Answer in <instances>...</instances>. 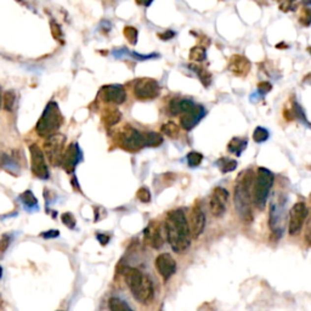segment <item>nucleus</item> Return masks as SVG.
I'll return each mask as SVG.
<instances>
[{
    "mask_svg": "<svg viewBox=\"0 0 311 311\" xmlns=\"http://www.w3.org/2000/svg\"><path fill=\"white\" fill-rule=\"evenodd\" d=\"M145 146L149 147H158L163 144V136L156 131H149L145 133Z\"/></svg>",
    "mask_w": 311,
    "mask_h": 311,
    "instance_id": "22",
    "label": "nucleus"
},
{
    "mask_svg": "<svg viewBox=\"0 0 311 311\" xmlns=\"http://www.w3.org/2000/svg\"><path fill=\"white\" fill-rule=\"evenodd\" d=\"M60 235V232L58 230H50V231H46L41 233V237L44 238H54V237H58Z\"/></svg>",
    "mask_w": 311,
    "mask_h": 311,
    "instance_id": "41",
    "label": "nucleus"
},
{
    "mask_svg": "<svg viewBox=\"0 0 311 311\" xmlns=\"http://www.w3.org/2000/svg\"><path fill=\"white\" fill-rule=\"evenodd\" d=\"M15 102H16V96H15L14 92H6L4 95V107L5 110L11 112L14 110Z\"/></svg>",
    "mask_w": 311,
    "mask_h": 311,
    "instance_id": "30",
    "label": "nucleus"
},
{
    "mask_svg": "<svg viewBox=\"0 0 311 311\" xmlns=\"http://www.w3.org/2000/svg\"><path fill=\"white\" fill-rule=\"evenodd\" d=\"M136 4L139 5H144V6H150L151 5V2L154 1V0H135Z\"/></svg>",
    "mask_w": 311,
    "mask_h": 311,
    "instance_id": "44",
    "label": "nucleus"
},
{
    "mask_svg": "<svg viewBox=\"0 0 311 311\" xmlns=\"http://www.w3.org/2000/svg\"><path fill=\"white\" fill-rule=\"evenodd\" d=\"M175 37V32L173 31H167L164 33H158V38L162 39V40H169V39Z\"/></svg>",
    "mask_w": 311,
    "mask_h": 311,
    "instance_id": "40",
    "label": "nucleus"
},
{
    "mask_svg": "<svg viewBox=\"0 0 311 311\" xmlns=\"http://www.w3.org/2000/svg\"><path fill=\"white\" fill-rule=\"evenodd\" d=\"M300 23H302L303 26H309L310 25L311 23V10L310 9L304 10L302 17H300Z\"/></svg>",
    "mask_w": 311,
    "mask_h": 311,
    "instance_id": "35",
    "label": "nucleus"
},
{
    "mask_svg": "<svg viewBox=\"0 0 311 311\" xmlns=\"http://www.w3.org/2000/svg\"><path fill=\"white\" fill-rule=\"evenodd\" d=\"M206 116V110H204L203 106L201 105H194L193 108H191L187 112L183 113L180 117V124L185 130H191L193 129L197 124L199 123L203 117Z\"/></svg>",
    "mask_w": 311,
    "mask_h": 311,
    "instance_id": "15",
    "label": "nucleus"
},
{
    "mask_svg": "<svg viewBox=\"0 0 311 311\" xmlns=\"http://www.w3.org/2000/svg\"><path fill=\"white\" fill-rule=\"evenodd\" d=\"M124 280L131 294L140 303H149L154 298V284L147 275L134 268L124 270Z\"/></svg>",
    "mask_w": 311,
    "mask_h": 311,
    "instance_id": "2",
    "label": "nucleus"
},
{
    "mask_svg": "<svg viewBox=\"0 0 311 311\" xmlns=\"http://www.w3.org/2000/svg\"><path fill=\"white\" fill-rule=\"evenodd\" d=\"M82 159V151H80L79 145L76 144V142H72L67 150H64L63 158H62V163L61 165L64 168L67 173H72L76 167L78 165V163Z\"/></svg>",
    "mask_w": 311,
    "mask_h": 311,
    "instance_id": "13",
    "label": "nucleus"
},
{
    "mask_svg": "<svg viewBox=\"0 0 311 311\" xmlns=\"http://www.w3.org/2000/svg\"><path fill=\"white\" fill-rule=\"evenodd\" d=\"M218 164L220 165V169H221L222 173L232 172V170H235L236 167H237V162H236V160L227 159V158H221V159H219Z\"/></svg>",
    "mask_w": 311,
    "mask_h": 311,
    "instance_id": "27",
    "label": "nucleus"
},
{
    "mask_svg": "<svg viewBox=\"0 0 311 311\" xmlns=\"http://www.w3.org/2000/svg\"><path fill=\"white\" fill-rule=\"evenodd\" d=\"M51 32H53L54 37H55V39H58V40L62 37L61 30H60L59 26L56 25L55 21H51Z\"/></svg>",
    "mask_w": 311,
    "mask_h": 311,
    "instance_id": "39",
    "label": "nucleus"
},
{
    "mask_svg": "<svg viewBox=\"0 0 311 311\" xmlns=\"http://www.w3.org/2000/svg\"><path fill=\"white\" fill-rule=\"evenodd\" d=\"M194 103L192 100L188 98H173L168 105V111L170 115H183V113L187 112L191 108H193Z\"/></svg>",
    "mask_w": 311,
    "mask_h": 311,
    "instance_id": "18",
    "label": "nucleus"
},
{
    "mask_svg": "<svg viewBox=\"0 0 311 311\" xmlns=\"http://www.w3.org/2000/svg\"><path fill=\"white\" fill-rule=\"evenodd\" d=\"M119 146L122 149L126 150L129 152H137L145 147V136L136 129L131 126H126L124 130H122L117 137Z\"/></svg>",
    "mask_w": 311,
    "mask_h": 311,
    "instance_id": "7",
    "label": "nucleus"
},
{
    "mask_svg": "<svg viewBox=\"0 0 311 311\" xmlns=\"http://www.w3.org/2000/svg\"><path fill=\"white\" fill-rule=\"evenodd\" d=\"M1 274H2V269H1V266H0V277H1Z\"/></svg>",
    "mask_w": 311,
    "mask_h": 311,
    "instance_id": "46",
    "label": "nucleus"
},
{
    "mask_svg": "<svg viewBox=\"0 0 311 311\" xmlns=\"http://www.w3.org/2000/svg\"><path fill=\"white\" fill-rule=\"evenodd\" d=\"M100 96L105 102L122 105L126 100V93L122 85H106L101 89Z\"/></svg>",
    "mask_w": 311,
    "mask_h": 311,
    "instance_id": "14",
    "label": "nucleus"
},
{
    "mask_svg": "<svg viewBox=\"0 0 311 311\" xmlns=\"http://www.w3.org/2000/svg\"><path fill=\"white\" fill-rule=\"evenodd\" d=\"M246 147H247V140L241 139V137H233L231 141H230L227 149H229V151L231 154L240 156L242 154V151H245Z\"/></svg>",
    "mask_w": 311,
    "mask_h": 311,
    "instance_id": "21",
    "label": "nucleus"
},
{
    "mask_svg": "<svg viewBox=\"0 0 311 311\" xmlns=\"http://www.w3.org/2000/svg\"><path fill=\"white\" fill-rule=\"evenodd\" d=\"M63 123V117H62L61 110L55 101H50L46 105L43 115L39 118L35 130L39 136H50L56 134V131L61 128Z\"/></svg>",
    "mask_w": 311,
    "mask_h": 311,
    "instance_id": "3",
    "label": "nucleus"
},
{
    "mask_svg": "<svg viewBox=\"0 0 311 311\" xmlns=\"http://www.w3.org/2000/svg\"><path fill=\"white\" fill-rule=\"evenodd\" d=\"M61 220H62V222L66 225V226L71 227V229H73V227L76 226V219H74V217L71 213L62 214Z\"/></svg>",
    "mask_w": 311,
    "mask_h": 311,
    "instance_id": "34",
    "label": "nucleus"
},
{
    "mask_svg": "<svg viewBox=\"0 0 311 311\" xmlns=\"http://www.w3.org/2000/svg\"><path fill=\"white\" fill-rule=\"evenodd\" d=\"M309 51H310V54H311V48H309Z\"/></svg>",
    "mask_w": 311,
    "mask_h": 311,
    "instance_id": "47",
    "label": "nucleus"
},
{
    "mask_svg": "<svg viewBox=\"0 0 311 311\" xmlns=\"http://www.w3.org/2000/svg\"><path fill=\"white\" fill-rule=\"evenodd\" d=\"M64 142H66V137L60 133L48 136V139L44 142V152H45L46 158L55 167L62 163L64 154Z\"/></svg>",
    "mask_w": 311,
    "mask_h": 311,
    "instance_id": "6",
    "label": "nucleus"
},
{
    "mask_svg": "<svg viewBox=\"0 0 311 311\" xmlns=\"http://www.w3.org/2000/svg\"><path fill=\"white\" fill-rule=\"evenodd\" d=\"M31 152V164H32V172L37 178L46 180L49 179V169L45 160V155L41 151L40 147L37 144H32L30 146Z\"/></svg>",
    "mask_w": 311,
    "mask_h": 311,
    "instance_id": "8",
    "label": "nucleus"
},
{
    "mask_svg": "<svg viewBox=\"0 0 311 311\" xmlns=\"http://www.w3.org/2000/svg\"><path fill=\"white\" fill-rule=\"evenodd\" d=\"M151 245L152 247L155 248H160L164 243V241L167 240V233H165V227L163 226V229L158 227V229H155L151 233Z\"/></svg>",
    "mask_w": 311,
    "mask_h": 311,
    "instance_id": "20",
    "label": "nucleus"
},
{
    "mask_svg": "<svg viewBox=\"0 0 311 311\" xmlns=\"http://www.w3.org/2000/svg\"><path fill=\"white\" fill-rule=\"evenodd\" d=\"M274 174L265 168H259L253 186V202L258 209H264L266 206L269 193L274 185Z\"/></svg>",
    "mask_w": 311,
    "mask_h": 311,
    "instance_id": "5",
    "label": "nucleus"
},
{
    "mask_svg": "<svg viewBox=\"0 0 311 311\" xmlns=\"http://www.w3.org/2000/svg\"><path fill=\"white\" fill-rule=\"evenodd\" d=\"M202 160H203V156L199 154V152L192 151L187 155V163L190 167H198L202 163Z\"/></svg>",
    "mask_w": 311,
    "mask_h": 311,
    "instance_id": "31",
    "label": "nucleus"
},
{
    "mask_svg": "<svg viewBox=\"0 0 311 311\" xmlns=\"http://www.w3.org/2000/svg\"><path fill=\"white\" fill-rule=\"evenodd\" d=\"M295 0H280V6H281V9L283 10V11H289V10H292L293 7V4H294Z\"/></svg>",
    "mask_w": 311,
    "mask_h": 311,
    "instance_id": "37",
    "label": "nucleus"
},
{
    "mask_svg": "<svg viewBox=\"0 0 311 311\" xmlns=\"http://www.w3.org/2000/svg\"><path fill=\"white\" fill-rule=\"evenodd\" d=\"M97 240L100 241V243L102 246H105L106 243L110 241V238H108V236H105V235H97Z\"/></svg>",
    "mask_w": 311,
    "mask_h": 311,
    "instance_id": "43",
    "label": "nucleus"
},
{
    "mask_svg": "<svg viewBox=\"0 0 311 311\" xmlns=\"http://www.w3.org/2000/svg\"><path fill=\"white\" fill-rule=\"evenodd\" d=\"M131 55H133L134 58L137 59V60H149V59L158 58L157 54H154V55H147V56H145V55H139V54H137V53H131Z\"/></svg>",
    "mask_w": 311,
    "mask_h": 311,
    "instance_id": "42",
    "label": "nucleus"
},
{
    "mask_svg": "<svg viewBox=\"0 0 311 311\" xmlns=\"http://www.w3.org/2000/svg\"><path fill=\"white\" fill-rule=\"evenodd\" d=\"M122 119V113L119 112L116 108H112V110L106 111L105 115L102 117V122L105 123L106 126H113L116 125L117 123H119V121Z\"/></svg>",
    "mask_w": 311,
    "mask_h": 311,
    "instance_id": "19",
    "label": "nucleus"
},
{
    "mask_svg": "<svg viewBox=\"0 0 311 311\" xmlns=\"http://www.w3.org/2000/svg\"><path fill=\"white\" fill-rule=\"evenodd\" d=\"M250 184H252V173L248 172L247 175L240 180L235 187V208L243 221H250L252 211H250Z\"/></svg>",
    "mask_w": 311,
    "mask_h": 311,
    "instance_id": "4",
    "label": "nucleus"
},
{
    "mask_svg": "<svg viewBox=\"0 0 311 311\" xmlns=\"http://www.w3.org/2000/svg\"><path fill=\"white\" fill-rule=\"evenodd\" d=\"M229 203V192L222 187L214 188L209 198V209L215 218H221L225 214Z\"/></svg>",
    "mask_w": 311,
    "mask_h": 311,
    "instance_id": "11",
    "label": "nucleus"
},
{
    "mask_svg": "<svg viewBox=\"0 0 311 311\" xmlns=\"http://www.w3.org/2000/svg\"><path fill=\"white\" fill-rule=\"evenodd\" d=\"M188 227H190V232L192 233L194 238H198L203 233L204 227H206V215L199 207H194L191 212Z\"/></svg>",
    "mask_w": 311,
    "mask_h": 311,
    "instance_id": "16",
    "label": "nucleus"
},
{
    "mask_svg": "<svg viewBox=\"0 0 311 311\" xmlns=\"http://www.w3.org/2000/svg\"><path fill=\"white\" fill-rule=\"evenodd\" d=\"M309 211H308L307 204L303 202H298L292 207L289 212V221H288V232L291 236H295L300 232L303 225H304L305 219L308 218Z\"/></svg>",
    "mask_w": 311,
    "mask_h": 311,
    "instance_id": "9",
    "label": "nucleus"
},
{
    "mask_svg": "<svg viewBox=\"0 0 311 311\" xmlns=\"http://www.w3.org/2000/svg\"><path fill=\"white\" fill-rule=\"evenodd\" d=\"M207 58L206 49L203 46H193L190 50V59L194 62H202Z\"/></svg>",
    "mask_w": 311,
    "mask_h": 311,
    "instance_id": "26",
    "label": "nucleus"
},
{
    "mask_svg": "<svg viewBox=\"0 0 311 311\" xmlns=\"http://www.w3.org/2000/svg\"><path fill=\"white\" fill-rule=\"evenodd\" d=\"M271 89H272V87L269 82H261L258 84V90L261 95L268 94Z\"/></svg>",
    "mask_w": 311,
    "mask_h": 311,
    "instance_id": "36",
    "label": "nucleus"
},
{
    "mask_svg": "<svg viewBox=\"0 0 311 311\" xmlns=\"http://www.w3.org/2000/svg\"><path fill=\"white\" fill-rule=\"evenodd\" d=\"M156 269L158 274L163 277L164 281H168L176 271V263L169 253H162L156 259Z\"/></svg>",
    "mask_w": 311,
    "mask_h": 311,
    "instance_id": "12",
    "label": "nucleus"
},
{
    "mask_svg": "<svg viewBox=\"0 0 311 311\" xmlns=\"http://www.w3.org/2000/svg\"><path fill=\"white\" fill-rule=\"evenodd\" d=\"M136 197L139 198V201L142 202V203H149V202H151V192H150V190L147 187L139 188Z\"/></svg>",
    "mask_w": 311,
    "mask_h": 311,
    "instance_id": "33",
    "label": "nucleus"
},
{
    "mask_svg": "<svg viewBox=\"0 0 311 311\" xmlns=\"http://www.w3.org/2000/svg\"><path fill=\"white\" fill-rule=\"evenodd\" d=\"M191 68L193 69L194 72L197 73V76H198L199 79H201L202 84L204 85V87H209L211 85V82H212V77H211V73H209L207 69H204L203 67L201 66H191Z\"/></svg>",
    "mask_w": 311,
    "mask_h": 311,
    "instance_id": "25",
    "label": "nucleus"
},
{
    "mask_svg": "<svg viewBox=\"0 0 311 311\" xmlns=\"http://www.w3.org/2000/svg\"><path fill=\"white\" fill-rule=\"evenodd\" d=\"M253 139L254 141L258 142V144L265 142L266 140L269 139V131L266 130L265 128H263V126H258V128H255V130H254Z\"/></svg>",
    "mask_w": 311,
    "mask_h": 311,
    "instance_id": "28",
    "label": "nucleus"
},
{
    "mask_svg": "<svg viewBox=\"0 0 311 311\" xmlns=\"http://www.w3.org/2000/svg\"><path fill=\"white\" fill-rule=\"evenodd\" d=\"M165 233L170 247L176 253L185 252L191 245V232L187 219L180 209L172 211L165 220Z\"/></svg>",
    "mask_w": 311,
    "mask_h": 311,
    "instance_id": "1",
    "label": "nucleus"
},
{
    "mask_svg": "<svg viewBox=\"0 0 311 311\" xmlns=\"http://www.w3.org/2000/svg\"><path fill=\"white\" fill-rule=\"evenodd\" d=\"M159 84L151 78H141L136 80L134 95L137 100H152L159 95Z\"/></svg>",
    "mask_w": 311,
    "mask_h": 311,
    "instance_id": "10",
    "label": "nucleus"
},
{
    "mask_svg": "<svg viewBox=\"0 0 311 311\" xmlns=\"http://www.w3.org/2000/svg\"><path fill=\"white\" fill-rule=\"evenodd\" d=\"M108 307L111 311H134L124 300L119 299V298H111L108 302Z\"/></svg>",
    "mask_w": 311,
    "mask_h": 311,
    "instance_id": "24",
    "label": "nucleus"
},
{
    "mask_svg": "<svg viewBox=\"0 0 311 311\" xmlns=\"http://www.w3.org/2000/svg\"><path fill=\"white\" fill-rule=\"evenodd\" d=\"M162 133L170 139H176L179 136V133H180V128L174 122L169 121L162 125Z\"/></svg>",
    "mask_w": 311,
    "mask_h": 311,
    "instance_id": "23",
    "label": "nucleus"
},
{
    "mask_svg": "<svg viewBox=\"0 0 311 311\" xmlns=\"http://www.w3.org/2000/svg\"><path fill=\"white\" fill-rule=\"evenodd\" d=\"M0 103H1V100H0Z\"/></svg>",
    "mask_w": 311,
    "mask_h": 311,
    "instance_id": "48",
    "label": "nucleus"
},
{
    "mask_svg": "<svg viewBox=\"0 0 311 311\" xmlns=\"http://www.w3.org/2000/svg\"><path fill=\"white\" fill-rule=\"evenodd\" d=\"M21 199H22L23 203L28 207H35L38 203L37 198H35L32 191H26V192H23L21 194Z\"/></svg>",
    "mask_w": 311,
    "mask_h": 311,
    "instance_id": "32",
    "label": "nucleus"
},
{
    "mask_svg": "<svg viewBox=\"0 0 311 311\" xmlns=\"http://www.w3.org/2000/svg\"><path fill=\"white\" fill-rule=\"evenodd\" d=\"M10 246V237L7 235H4L0 238V252H5L7 249V247Z\"/></svg>",
    "mask_w": 311,
    "mask_h": 311,
    "instance_id": "38",
    "label": "nucleus"
},
{
    "mask_svg": "<svg viewBox=\"0 0 311 311\" xmlns=\"http://www.w3.org/2000/svg\"><path fill=\"white\" fill-rule=\"evenodd\" d=\"M303 4L307 5V6H309V5H311V0H302Z\"/></svg>",
    "mask_w": 311,
    "mask_h": 311,
    "instance_id": "45",
    "label": "nucleus"
},
{
    "mask_svg": "<svg viewBox=\"0 0 311 311\" xmlns=\"http://www.w3.org/2000/svg\"><path fill=\"white\" fill-rule=\"evenodd\" d=\"M229 71L235 76L245 77L250 71L249 60L242 55H233L229 61Z\"/></svg>",
    "mask_w": 311,
    "mask_h": 311,
    "instance_id": "17",
    "label": "nucleus"
},
{
    "mask_svg": "<svg viewBox=\"0 0 311 311\" xmlns=\"http://www.w3.org/2000/svg\"><path fill=\"white\" fill-rule=\"evenodd\" d=\"M137 30L136 28L131 27V26H126L124 28V37L126 38V40L131 44V45H135L137 43Z\"/></svg>",
    "mask_w": 311,
    "mask_h": 311,
    "instance_id": "29",
    "label": "nucleus"
}]
</instances>
